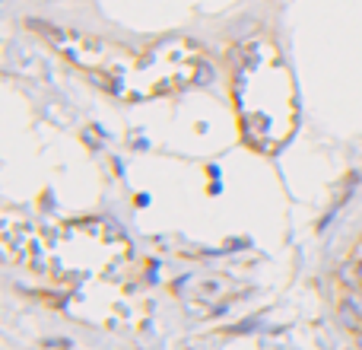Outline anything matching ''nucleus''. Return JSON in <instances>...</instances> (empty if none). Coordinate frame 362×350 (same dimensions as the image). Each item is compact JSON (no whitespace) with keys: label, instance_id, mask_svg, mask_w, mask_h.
Instances as JSON below:
<instances>
[{"label":"nucleus","instance_id":"obj_1","mask_svg":"<svg viewBox=\"0 0 362 350\" xmlns=\"http://www.w3.org/2000/svg\"><path fill=\"white\" fill-rule=\"evenodd\" d=\"M235 99L255 144L274 147L293 131L296 83L270 38H245L235 48Z\"/></svg>","mask_w":362,"mask_h":350},{"label":"nucleus","instance_id":"obj_2","mask_svg":"<svg viewBox=\"0 0 362 350\" xmlns=\"http://www.w3.org/2000/svg\"><path fill=\"white\" fill-rule=\"evenodd\" d=\"M356 268H359V281H362V261H359V264H356Z\"/></svg>","mask_w":362,"mask_h":350}]
</instances>
